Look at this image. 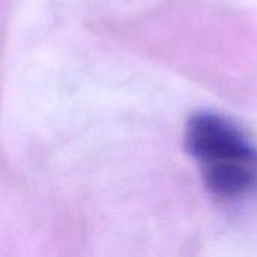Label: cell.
Here are the masks:
<instances>
[{"label":"cell","mask_w":257,"mask_h":257,"mask_svg":"<svg viewBox=\"0 0 257 257\" xmlns=\"http://www.w3.org/2000/svg\"><path fill=\"white\" fill-rule=\"evenodd\" d=\"M184 142L212 196L235 200L257 188V148L230 119L196 113L185 126Z\"/></svg>","instance_id":"obj_1"}]
</instances>
